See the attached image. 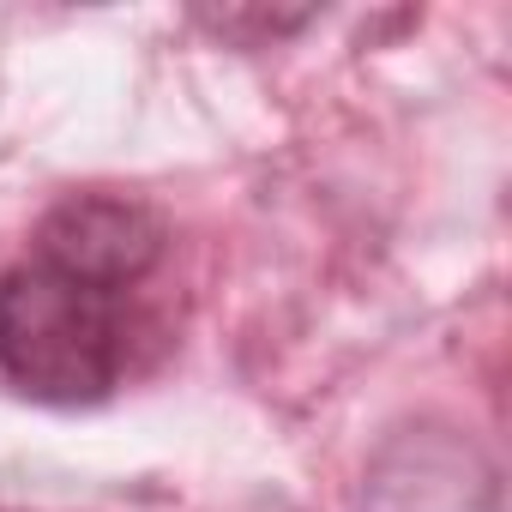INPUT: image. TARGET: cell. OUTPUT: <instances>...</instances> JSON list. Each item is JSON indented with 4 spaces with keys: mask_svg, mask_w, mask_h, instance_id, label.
Wrapping results in <instances>:
<instances>
[{
    "mask_svg": "<svg viewBox=\"0 0 512 512\" xmlns=\"http://www.w3.org/2000/svg\"><path fill=\"white\" fill-rule=\"evenodd\" d=\"M169 229L115 193L61 199L31 253L0 278V374L43 404H97L133 356V302Z\"/></svg>",
    "mask_w": 512,
    "mask_h": 512,
    "instance_id": "obj_1",
    "label": "cell"
}]
</instances>
